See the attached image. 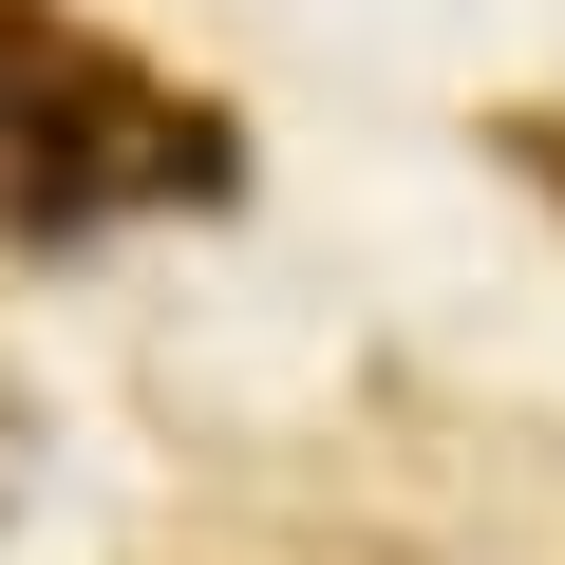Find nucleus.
Masks as SVG:
<instances>
[{"mask_svg":"<svg viewBox=\"0 0 565 565\" xmlns=\"http://www.w3.org/2000/svg\"><path fill=\"white\" fill-rule=\"evenodd\" d=\"M151 189H207V114H170L95 39H57L39 0H0V207L95 226V207H151Z\"/></svg>","mask_w":565,"mask_h":565,"instance_id":"nucleus-1","label":"nucleus"}]
</instances>
